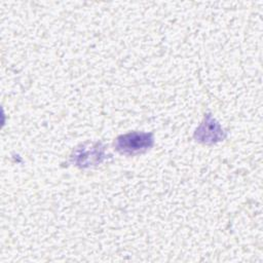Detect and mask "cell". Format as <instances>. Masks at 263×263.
<instances>
[{"label": "cell", "mask_w": 263, "mask_h": 263, "mask_svg": "<svg viewBox=\"0 0 263 263\" xmlns=\"http://www.w3.org/2000/svg\"><path fill=\"white\" fill-rule=\"evenodd\" d=\"M153 145V135L150 133L132 132L119 136L115 143V149L125 155H135L144 153Z\"/></svg>", "instance_id": "cell-1"}, {"label": "cell", "mask_w": 263, "mask_h": 263, "mask_svg": "<svg viewBox=\"0 0 263 263\" xmlns=\"http://www.w3.org/2000/svg\"><path fill=\"white\" fill-rule=\"evenodd\" d=\"M106 158L104 147L100 143L91 144L90 146H81L77 148L72 156L73 162L80 167H88L93 164L101 163Z\"/></svg>", "instance_id": "cell-2"}, {"label": "cell", "mask_w": 263, "mask_h": 263, "mask_svg": "<svg viewBox=\"0 0 263 263\" xmlns=\"http://www.w3.org/2000/svg\"><path fill=\"white\" fill-rule=\"evenodd\" d=\"M195 138L199 142L213 144L221 141L224 138L223 129L211 115H208L201 125L196 129Z\"/></svg>", "instance_id": "cell-3"}]
</instances>
